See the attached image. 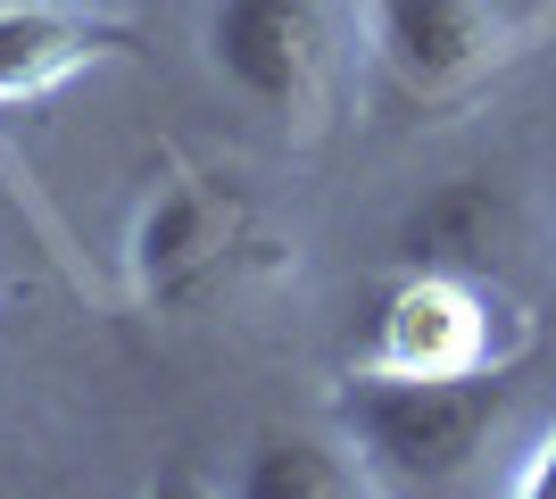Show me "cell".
Masks as SVG:
<instances>
[{
    "mask_svg": "<svg viewBox=\"0 0 556 499\" xmlns=\"http://www.w3.org/2000/svg\"><path fill=\"white\" fill-rule=\"evenodd\" d=\"M498 408H507V383L490 375H391V366H374L349 391V441L382 483L432 491V483H457L473 466Z\"/></svg>",
    "mask_w": 556,
    "mask_h": 499,
    "instance_id": "6da1fadb",
    "label": "cell"
},
{
    "mask_svg": "<svg viewBox=\"0 0 556 499\" xmlns=\"http://www.w3.org/2000/svg\"><path fill=\"white\" fill-rule=\"evenodd\" d=\"M208 59L250 109H307L325 67V17L316 0H216L208 9Z\"/></svg>",
    "mask_w": 556,
    "mask_h": 499,
    "instance_id": "7a4b0ae2",
    "label": "cell"
},
{
    "mask_svg": "<svg viewBox=\"0 0 556 499\" xmlns=\"http://www.w3.org/2000/svg\"><path fill=\"white\" fill-rule=\"evenodd\" d=\"M374 366H391V375H482L490 309L473 291V275L399 266V284L374 309Z\"/></svg>",
    "mask_w": 556,
    "mask_h": 499,
    "instance_id": "3957f363",
    "label": "cell"
},
{
    "mask_svg": "<svg viewBox=\"0 0 556 499\" xmlns=\"http://www.w3.org/2000/svg\"><path fill=\"white\" fill-rule=\"evenodd\" d=\"M515 200L490 166H457L441 184H424L391 225V259L399 266H432V275H482L507 250Z\"/></svg>",
    "mask_w": 556,
    "mask_h": 499,
    "instance_id": "277c9868",
    "label": "cell"
},
{
    "mask_svg": "<svg viewBox=\"0 0 556 499\" xmlns=\"http://www.w3.org/2000/svg\"><path fill=\"white\" fill-rule=\"evenodd\" d=\"M374 42L407 92H448L490 59V25L473 0H374Z\"/></svg>",
    "mask_w": 556,
    "mask_h": 499,
    "instance_id": "5b68a950",
    "label": "cell"
},
{
    "mask_svg": "<svg viewBox=\"0 0 556 499\" xmlns=\"http://www.w3.org/2000/svg\"><path fill=\"white\" fill-rule=\"evenodd\" d=\"M100 50H116L109 25L67 17V9H50V0H0V100L42 92V84L75 75L84 59H100Z\"/></svg>",
    "mask_w": 556,
    "mask_h": 499,
    "instance_id": "8992f818",
    "label": "cell"
},
{
    "mask_svg": "<svg viewBox=\"0 0 556 499\" xmlns=\"http://www.w3.org/2000/svg\"><path fill=\"white\" fill-rule=\"evenodd\" d=\"M216 259V200L200 184H166L150 209H141L134 225V275L150 300H166V291H184L200 266Z\"/></svg>",
    "mask_w": 556,
    "mask_h": 499,
    "instance_id": "52a82bcc",
    "label": "cell"
},
{
    "mask_svg": "<svg viewBox=\"0 0 556 499\" xmlns=\"http://www.w3.org/2000/svg\"><path fill=\"white\" fill-rule=\"evenodd\" d=\"M232 491L241 499H349L357 466L316 433H257L241 450V466H232Z\"/></svg>",
    "mask_w": 556,
    "mask_h": 499,
    "instance_id": "ba28073f",
    "label": "cell"
},
{
    "mask_svg": "<svg viewBox=\"0 0 556 499\" xmlns=\"http://www.w3.org/2000/svg\"><path fill=\"white\" fill-rule=\"evenodd\" d=\"M523 491H532V499H556V433H548V450L532 458V475H523Z\"/></svg>",
    "mask_w": 556,
    "mask_h": 499,
    "instance_id": "9c48e42d",
    "label": "cell"
}]
</instances>
